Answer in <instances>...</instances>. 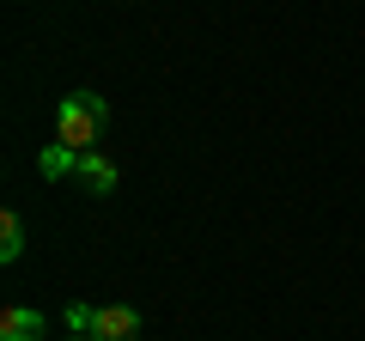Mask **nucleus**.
Wrapping results in <instances>:
<instances>
[{
  "label": "nucleus",
  "instance_id": "6",
  "mask_svg": "<svg viewBox=\"0 0 365 341\" xmlns=\"http://www.w3.org/2000/svg\"><path fill=\"white\" fill-rule=\"evenodd\" d=\"M19 256H25V220L0 213V263H19Z\"/></svg>",
  "mask_w": 365,
  "mask_h": 341
},
{
  "label": "nucleus",
  "instance_id": "2",
  "mask_svg": "<svg viewBox=\"0 0 365 341\" xmlns=\"http://www.w3.org/2000/svg\"><path fill=\"white\" fill-rule=\"evenodd\" d=\"M86 335L91 341H134L140 335V311H134V305H98Z\"/></svg>",
  "mask_w": 365,
  "mask_h": 341
},
{
  "label": "nucleus",
  "instance_id": "1",
  "mask_svg": "<svg viewBox=\"0 0 365 341\" xmlns=\"http://www.w3.org/2000/svg\"><path fill=\"white\" fill-rule=\"evenodd\" d=\"M104 122H110V104H104V98H98V92H73V98L55 104V141L73 146V153H91L98 134H104Z\"/></svg>",
  "mask_w": 365,
  "mask_h": 341
},
{
  "label": "nucleus",
  "instance_id": "4",
  "mask_svg": "<svg viewBox=\"0 0 365 341\" xmlns=\"http://www.w3.org/2000/svg\"><path fill=\"white\" fill-rule=\"evenodd\" d=\"M73 177L91 189V195H110V189H116V165L98 158V153H79V170H73Z\"/></svg>",
  "mask_w": 365,
  "mask_h": 341
},
{
  "label": "nucleus",
  "instance_id": "3",
  "mask_svg": "<svg viewBox=\"0 0 365 341\" xmlns=\"http://www.w3.org/2000/svg\"><path fill=\"white\" fill-rule=\"evenodd\" d=\"M0 341H43V311L6 305V311H0Z\"/></svg>",
  "mask_w": 365,
  "mask_h": 341
},
{
  "label": "nucleus",
  "instance_id": "7",
  "mask_svg": "<svg viewBox=\"0 0 365 341\" xmlns=\"http://www.w3.org/2000/svg\"><path fill=\"white\" fill-rule=\"evenodd\" d=\"M91 311H98V305H67V329L86 335V329H91Z\"/></svg>",
  "mask_w": 365,
  "mask_h": 341
},
{
  "label": "nucleus",
  "instance_id": "5",
  "mask_svg": "<svg viewBox=\"0 0 365 341\" xmlns=\"http://www.w3.org/2000/svg\"><path fill=\"white\" fill-rule=\"evenodd\" d=\"M37 170L49 177V183H55V177H73V170H79V153H73V146H61V141H55V146H43Z\"/></svg>",
  "mask_w": 365,
  "mask_h": 341
},
{
  "label": "nucleus",
  "instance_id": "8",
  "mask_svg": "<svg viewBox=\"0 0 365 341\" xmlns=\"http://www.w3.org/2000/svg\"><path fill=\"white\" fill-rule=\"evenodd\" d=\"M67 341H91V335H67Z\"/></svg>",
  "mask_w": 365,
  "mask_h": 341
}]
</instances>
